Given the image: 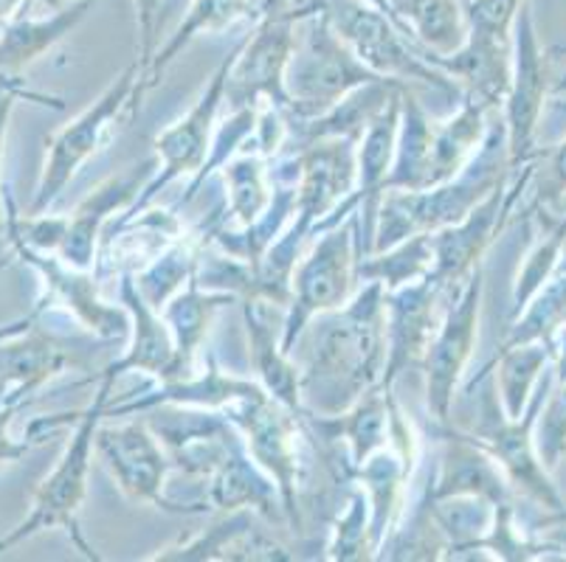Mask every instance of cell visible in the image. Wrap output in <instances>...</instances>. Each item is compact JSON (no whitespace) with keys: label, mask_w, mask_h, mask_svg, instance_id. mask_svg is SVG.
I'll return each instance as SVG.
<instances>
[{"label":"cell","mask_w":566,"mask_h":562,"mask_svg":"<svg viewBox=\"0 0 566 562\" xmlns=\"http://www.w3.org/2000/svg\"><path fill=\"white\" fill-rule=\"evenodd\" d=\"M384 287H358L342 309L318 316L302 371L305 414H342L367 391L380 389L386 365Z\"/></svg>","instance_id":"cell-1"},{"label":"cell","mask_w":566,"mask_h":562,"mask_svg":"<svg viewBox=\"0 0 566 562\" xmlns=\"http://www.w3.org/2000/svg\"><path fill=\"white\" fill-rule=\"evenodd\" d=\"M113 389H116L113 380H99L94 402L87 409L74 411V414L40 416V420H34L29 425L25 439L32 442L45 439L49 433L60 431V427H69L71 422H74V431H71L69 445H65L63 456H60L54 470L34 489L32 507H29L25 518L0 538V551L14 549V545L25 543V540L38 538V534L65 532L85 560H99V554L91 549V543L82 534L80 512L85 507L91 464H94L96 456V431L107 420L105 411L107 402L113 400Z\"/></svg>","instance_id":"cell-2"},{"label":"cell","mask_w":566,"mask_h":562,"mask_svg":"<svg viewBox=\"0 0 566 562\" xmlns=\"http://www.w3.org/2000/svg\"><path fill=\"white\" fill-rule=\"evenodd\" d=\"M513 172L516 169L507 158V136L499 118V121H491L485 144L457 178L431 185V189H420V192H386L380 198L373 251H384L415 234H431V231L460 223L496 185L507 183Z\"/></svg>","instance_id":"cell-3"},{"label":"cell","mask_w":566,"mask_h":562,"mask_svg":"<svg viewBox=\"0 0 566 562\" xmlns=\"http://www.w3.org/2000/svg\"><path fill=\"white\" fill-rule=\"evenodd\" d=\"M384 79L369 71L355 51L338 38L331 18L324 14L322 3L313 0V9L300 20L296 29V49L285 74L287 116L291 121H311V118L331 113L342 99L358 87Z\"/></svg>","instance_id":"cell-4"},{"label":"cell","mask_w":566,"mask_h":562,"mask_svg":"<svg viewBox=\"0 0 566 562\" xmlns=\"http://www.w3.org/2000/svg\"><path fill=\"white\" fill-rule=\"evenodd\" d=\"M364 256L361 220L349 214L344 223L322 231L316 245L293 271L291 301L282 318V349L296 352L302 335L324 312L342 309L358 293V262Z\"/></svg>","instance_id":"cell-5"},{"label":"cell","mask_w":566,"mask_h":562,"mask_svg":"<svg viewBox=\"0 0 566 562\" xmlns=\"http://www.w3.org/2000/svg\"><path fill=\"white\" fill-rule=\"evenodd\" d=\"M138 85H142V65L136 60L105 87V93L94 105L85 107L74 121L65 124L63 130L54 132L45 141L43 172H40L32 205H29L25 214H45V211H51V205L60 200V194L76 178V172L105 147L113 127H116V121H122L125 110H138V105H142L138 102L142 99Z\"/></svg>","instance_id":"cell-6"},{"label":"cell","mask_w":566,"mask_h":562,"mask_svg":"<svg viewBox=\"0 0 566 562\" xmlns=\"http://www.w3.org/2000/svg\"><path fill=\"white\" fill-rule=\"evenodd\" d=\"M313 9V0H268L265 12L256 20L254 31L237 45L226 82V105L256 107L262 102L280 105L287 110L285 74L296 49L300 20Z\"/></svg>","instance_id":"cell-7"},{"label":"cell","mask_w":566,"mask_h":562,"mask_svg":"<svg viewBox=\"0 0 566 562\" xmlns=\"http://www.w3.org/2000/svg\"><path fill=\"white\" fill-rule=\"evenodd\" d=\"M324 14L331 18L338 38L355 51V56L384 79L423 82L449 96H460V85L451 76L434 68L417 49L415 40L386 12L367 0H318Z\"/></svg>","instance_id":"cell-8"},{"label":"cell","mask_w":566,"mask_h":562,"mask_svg":"<svg viewBox=\"0 0 566 562\" xmlns=\"http://www.w3.org/2000/svg\"><path fill=\"white\" fill-rule=\"evenodd\" d=\"M237 45L223 56V62H220L218 71L212 74V79L206 82L198 102H195L172 127H167V130L158 132V136L153 138V149H156L158 161L156 172H153L150 183L144 185V192L138 194L136 203L118 216L116 225H125L130 223V220H136L138 214H144V211L156 203L158 194H161L167 185H172L175 180L200 172V167H203L206 158H209V149H212L220 110H223L226 105V82H229L231 62H234L237 56ZM116 225H113V229H116Z\"/></svg>","instance_id":"cell-9"},{"label":"cell","mask_w":566,"mask_h":562,"mask_svg":"<svg viewBox=\"0 0 566 562\" xmlns=\"http://www.w3.org/2000/svg\"><path fill=\"white\" fill-rule=\"evenodd\" d=\"M549 389H553V378H544L518 420H511V416L504 414L502 402L493 394L496 389L488 391L482 396L480 427L468 433L476 445H482L496 458L511 487L533 503H538L544 512L564 507V498L555 489L549 470L544 467L538 450H535V420H538V411H542Z\"/></svg>","instance_id":"cell-10"},{"label":"cell","mask_w":566,"mask_h":562,"mask_svg":"<svg viewBox=\"0 0 566 562\" xmlns=\"http://www.w3.org/2000/svg\"><path fill=\"white\" fill-rule=\"evenodd\" d=\"M226 420L237 427L249 456L260 464L268 476L274 478L276 489L285 503L287 523L302 529V450L300 433L305 431V416L287 411L274 396L260 394L251 400L237 402L234 409L226 411Z\"/></svg>","instance_id":"cell-11"},{"label":"cell","mask_w":566,"mask_h":562,"mask_svg":"<svg viewBox=\"0 0 566 562\" xmlns=\"http://www.w3.org/2000/svg\"><path fill=\"white\" fill-rule=\"evenodd\" d=\"M482 265L471 276L457 285L454 298L442 309L440 327L431 338L423 358L426 378V409L437 425H451V409L460 389V380L465 374L468 363L473 358V347L480 338V316H482Z\"/></svg>","instance_id":"cell-12"},{"label":"cell","mask_w":566,"mask_h":562,"mask_svg":"<svg viewBox=\"0 0 566 562\" xmlns=\"http://www.w3.org/2000/svg\"><path fill=\"white\" fill-rule=\"evenodd\" d=\"M94 447L99 464L127 501L150 503L167 515H203L209 509L181 507L164 495L172 462H169L167 447L147 420H130L125 425L102 422Z\"/></svg>","instance_id":"cell-13"},{"label":"cell","mask_w":566,"mask_h":562,"mask_svg":"<svg viewBox=\"0 0 566 562\" xmlns=\"http://www.w3.org/2000/svg\"><path fill=\"white\" fill-rule=\"evenodd\" d=\"M533 163H524L516 169V180L496 185L480 205H473L471 214H465L460 223L446 225L440 231H431V247H434V267H431L429 278L440 287L442 293L454 290L462 285L476 267L482 265L488 247L504 229V223L511 220L516 211L518 198L530 189L533 180Z\"/></svg>","instance_id":"cell-14"},{"label":"cell","mask_w":566,"mask_h":562,"mask_svg":"<svg viewBox=\"0 0 566 562\" xmlns=\"http://www.w3.org/2000/svg\"><path fill=\"white\" fill-rule=\"evenodd\" d=\"M553 93L547 54H544L530 7H524L513 29V74L502 102V124L507 136V158L513 169L535 161V132L542 124L544 105Z\"/></svg>","instance_id":"cell-15"},{"label":"cell","mask_w":566,"mask_h":562,"mask_svg":"<svg viewBox=\"0 0 566 562\" xmlns=\"http://www.w3.org/2000/svg\"><path fill=\"white\" fill-rule=\"evenodd\" d=\"M9 245L40 276L45 301L69 309L94 338L113 343V340H125L130 335V316H127L125 304H111L102 298V282L94 271L71 267L56 254H43L23 242H9Z\"/></svg>","instance_id":"cell-16"},{"label":"cell","mask_w":566,"mask_h":562,"mask_svg":"<svg viewBox=\"0 0 566 562\" xmlns=\"http://www.w3.org/2000/svg\"><path fill=\"white\" fill-rule=\"evenodd\" d=\"M296 216L293 229L316 236L324 220L355 192L358 183V141L353 138H322L302 144L296 152Z\"/></svg>","instance_id":"cell-17"},{"label":"cell","mask_w":566,"mask_h":562,"mask_svg":"<svg viewBox=\"0 0 566 562\" xmlns=\"http://www.w3.org/2000/svg\"><path fill=\"white\" fill-rule=\"evenodd\" d=\"M446 293L429 276L398 290L384 293L386 307V365L380 389L392 391L403 371L423 365L426 349L440 327V301Z\"/></svg>","instance_id":"cell-18"},{"label":"cell","mask_w":566,"mask_h":562,"mask_svg":"<svg viewBox=\"0 0 566 562\" xmlns=\"http://www.w3.org/2000/svg\"><path fill=\"white\" fill-rule=\"evenodd\" d=\"M437 431H440V456L426 481L431 498L434 501L480 498L493 507H511L516 489L511 487L496 458L476 445L468 433L454 431L451 425H437Z\"/></svg>","instance_id":"cell-19"},{"label":"cell","mask_w":566,"mask_h":562,"mask_svg":"<svg viewBox=\"0 0 566 562\" xmlns=\"http://www.w3.org/2000/svg\"><path fill=\"white\" fill-rule=\"evenodd\" d=\"M156 167L158 161L150 158V161L127 167L125 172L102 180L94 192L80 200V205L65 216V236L56 256L69 262L71 267L94 271L102 234H105L111 216L118 214V211H127L136 203L138 194L144 192V185L150 183Z\"/></svg>","instance_id":"cell-20"},{"label":"cell","mask_w":566,"mask_h":562,"mask_svg":"<svg viewBox=\"0 0 566 562\" xmlns=\"http://www.w3.org/2000/svg\"><path fill=\"white\" fill-rule=\"evenodd\" d=\"M169 420H150L153 431L164 442L172 462V470H184L187 476L209 478L220 464L243 445L237 427L223 414L200 409H175Z\"/></svg>","instance_id":"cell-21"},{"label":"cell","mask_w":566,"mask_h":562,"mask_svg":"<svg viewBox=\"0 0 566 562\" xmlns=\"http://www.w3.org/2000/svg\"><path fill=\"white\" fill-rule=\"evenodd\" d=\"M76 349L34 324L29 332L0 343V400L20 411L51 380L63 378L69 369H80Z\"/></svg>","instance_id":"cell-22"},{"label":"cell","mask_w":566,"mask_h":562,"mask_svg":"<svg viewBox=\"0 0 566 562\" xmlns=\"http://www.w3.org/2000/svg\"><path fill=\"white\" fill-rule=\"evenodd\" d=\"M118 301L125 304L127 316H130V335H127V347L122 352V358L107 363L102 371L91 374V383H99V380H113L125 374H150L158 383L169 378L175 363V340L169 332L164 316L153 307L147 298L138 293L136 278L133 273H122L118 276Z\"/></svg>","instance_id":"cell-23"},{"label":"cell","mask_w":566,"mask_h":562,"mask_svg":"<svg viewBox=\"0 0 566 562\" xmlns=\"http://www.w3.org/2000/svg\"><path fill=\"white\" fill-rule=\"evenodd\" d=\"M265 394L256 380L237 378L229 374L218 365V360L209 358L206 371H195L189 378L169 380V383H158V389H153L150 394L130 396L125 402H107L105 416H125V414H150L156 409H200V411H214V414H226L229 409H234L237 402L251 400V396Z\"/></svg>","instance_id":"cell-24"},{"label":"cell","mask_w":566,"mask_h":562,"mask_svg":"<svg viewBox=\"0 0 566 562\" xmlns=\"http://www.w3.org/2000/svg\"><path fill=\"white\" fill-rule=\"evenodd\" d=\"M389 405H392V391L373 389L358 396L342 414H305V425L313 433H322V439L327 445H342L347 450L344 476L349 478L355 467H361L375 453L389 447V433H392Z\"/></svg>","instance_id":"cell-25"},{"label":"cell","mask_w":566,"mask_h":562,"mask_svg":"<svg viewBox=\"0 0 566 562\" xmlns=\"http://www.w3.org/2000/svg\"><path fill=\"white\" fill-rule=\"evenodd\" d=\"M274 304L262 298H243L245 335H249L251 363L256 371V383L282 402L296 416H305V400H302V371L282 349V327L274 329L271 321Z\"/></svg>","instance_id":"cell-26"},{"label":"cell","mask_w":566,"mask_h":562,"mask_svg":"<svg viewBox=\"0 0 566 562\" xmlns=\"http://www.w3.org/2000/svg\"><path fill=\"white\" fill-rule=\"evenodd\" d=\"M99 0H71L51 14H23L0 31V79H18L20 71L63 43L71 31L94 12Z\"/></svg>","instance_id":"cell-27"},{"label":"cell","mask_w":566,"mask_h":562,"mask_svg":"<svg viewBox=\"0 0 566 562\" xmlns=\"http://www.w3.org/2000/svg\"><path fill=\"white\" fill-rule=\"evenodd\" d=\"M426 60L451 76L457 85L465 87L468 96H476L496 110L502 107L513 74V40H496L468 31V40L460 51L449 56L426 54Z\"/></svg>","instance_id":"cell-28"},{"label":"cell","mask_w":566,"mask_h":562,"mask_svg":"<svg viewBox=\"0 0 566 562\" xmlns=\"http://www.w3.org/2000/svg\"><path fill=\"white\" fill-rule=\"evenodd\" d=\"M231 301H237V296H231V293L206 290L200 285L198 271H195V276L189 278L181 293H175L169 298L167 307L161 309V316L175 340V363L164 383L195 374V360H198L200 347H203L206 335H209V327H212L218 309H223Z\"/></svg>","instance_id":"cell-29"},{"label":"cell","mask_w":566,"mask_h":562,"mask_svg":"<svg viewBox=\"0 0 566 562\" xmlns=\"http://www.w3.org/2000/svg\"><path fill=\"white\" fill-rule=\"evenodd\" d=\"M206 503L220 512H237V509H251L268 520L285 518V503L276 489L274 478L262 470L260 464L249 456L245 445L237 447L212 476L206 478Z\"/></svg>","instance_id":"cell-30"},{"label":"cell","mask_w":566,"mask_h":562,"mask_svg":"<svg viewBox=\"0 0 566 562\" xmlns=\"http://www.w3.org/2000/svg\"><path fill=\"white\" fill-rule=\"evenodd\" d=\"M268 0H192L189 9L184 12L181 23L167 38V43L158 45L156 56L150 60V65L144 68L142 85L138 93H147L158 85V79L164 76V71L172 65L181 51L187 45H192L195 40L203 38V34H218V31L231 29L240 20H260V14L265 12Z\"/></svg>","instance_id":"cell-31"},{"label":"cell","mask_w":566,"mask_h":562,"mask_svg":"<svg viewBox=\"0 0 566 562\" xmlns=\"http://www.w3.org/2000/svg\"><path fill=\"white\" fill-rule=\"evenodd\" d=\"M493 110L496 107L465 93V99L457 107L454 116H449L440 124L434 121L429 189L457 178L473 161V155L480 152V147L488 138V130H491V118L488 116Z\"/></svg>","instance_id":"cell-32"},{"label":"cell","mask_w":566,"mask_h":562,"mask_svg":"<svg viewBox=\"0 0 566 562\" xmlns=\"http://www.w3.org/2000/svg\"><path fill=\"white\" fill-rule=\"evenodd\" d=\"M389 9L423 56H449L465 45L468 20L460 0H389Z\"/></svg>","instance_id":"cell-33"},{"label":"cell","mask_w":566,"mask_h":562,"mask_svg":"<svg viewBox=\"0 0 566 562\" xmlns=\"http://www.w3.org/2000/svg\"><path fill=\"white\" fill-rule=\"evenodd\" d=\"M431 138H434V121L420 105L415 93L403 85V102H400V127L398 147H395L392 172L386 178V192H420L429 189L431 178Z\"/></svg>","instance_id":"cell-34"},{"label":"cell","mask_w":566,"mask_h":562,"mask_svg":"<svg viewBox=\"0 0 566 562\" xmlns=\"http://www.w3.org/2000/svg\"><path fill=\"white\" fill-rule=\"evenodd\" d=\"M400 85L403 82L395 79L369 82V85L349 93L347 99L338 102L331 113L311 118V121H291V136L296 132V141L300 144L322 141V138H353V141H361L369 124L380 116V110L389 105V99H392Z\"/></svg>","instance_id":"cell-35"},{"label":"cell","mask_w":566,"mask_h":562,"mask_svg":"<svg viewBox=\"0 0 566 562\" xmlns=\"http://www.w3.org/2000/svg\"><path fill=\"white\" fill-rule=\"evenodd\" d=\"M226 180V220L237 231L249 229L265 214L274 198V178L268 169L265 155L240 152L223 169Z\"/></svg>","instance_id":"cell-36"},{"label":"cell","mask_w":566,"mask_h":562,"mask_svg":"<svg viewBox=\"0 0 566 562\" xmlns=\"http://www.w3.org/2000/svg\"><path fill=\"white\" fill-rule=\"evenodd\" d=\"M553 360L549 343H518V347H499L496 354V396L502 411L511 420H518L542 383V371Z\"/></svg>","instance_id":"cell-37"},{"label":"cell","mask_w":566,"mask_h":562,"mask_svg":"<svg viewBox=\"0 0 566 562\" xmlns=\"http://www.w3.org/2000/svg\"><path fill=\"white\" fill-rule=\"evenodd\" d=\"M200 251H203V240L200 236H178L172 245H167L156 259H150L142 271L133 273L136 287L153 307L161 312L167 307L169 298L175 293H181L187 287L189 278L195 276L200 262Z\"/></svg>","instance_id":"cell-38"},{"label":"cell","mask_w":566,"mask_h":562,"mask_svg":"<svg viewBox=\"0 0 566 562\" xmlns=\"http://www.w3.org/2000/svg\"><path fill=\"white\" fill-rule=\"evenodd\" d=\"M431 267H434L431 234H415L409 240L398 242V245L361 256L358 278H361V285L373 282V285H380L384 290H398V287L429 276Z\"/></svg>","instance_id":"cell-39"},{"label":"cell","mask_w":566,"mask_h":562,"mask_svg":"<svg viewBox=\"0 0 566 562\" xmlns=\"http://www.w3.org/2000/svg\"><path fill=\"white\" fill-rule=\"evenodd\" d=\"M254 515L251 509H237L226 512V518L214 520L209 529H203L195 538L181 540L169 549L153 554V562H234V549L249 529H254Z\"/></svg>","instance_id":"cell-40"},{"label":"cell","mask_w":566,"mask_h":562,"mask_svg":"<svg viewBox=\"0 0 566 562\" xmlns=\"http://www.w3.org/2000/svg\"><path fill=\"white\" fill-rule=\"evenodd\" d=\"M566 324V273H555L542 290L527 301V307L516 316L502 347H518V343H549L560 327Z\"/></svg>","instance_id":"cell-41"},{"label":"cell","mask_w":566,"mask_h":562,"mask_svg":"<svg viewBox=\"0 0 566 562\" xmlns=\"http://www.w3.org/2000/svg\"><path fill=\"white\" fill-rule=\"evenodd\" d=\"M327 560L333 562H364L378 560V549L373 540V512L364 489H353L344 512L333 520L331 540H327Z\"/></svg>","instance_id":"cell-42"},{"label":"cell","mask_w":566,"mask_h":562,"mask_svg":"<svg viewBox=\"0 0 566 562\" xmlns=\"http://www.w3.org/2000/svg\"><path fill=\"white\" fill-rule=\"evenodd\" d=\"M566 242V214L558 220H547L542 236L535 240L533 251L527 254L524 265L518 267L516 282H513V316H518L527 307L530 298L547 285L558 271L560 254Z\"/></svg>","instance_id":"cell-43"},{"label":"cell","mask_w":566,"mask_h":562,"mask_svg":"<svg viewBox=\"0 0 566 562\" xmlns=\"http://www.w3.org/2000/svg\"><path fill=\"white\" fill-rule=\"evenodd\" d=\"M256 116H260V105L237 107V110L226 113V118L218 124V130H214L209 158H206L200 172L192 178V183L187 185V194L181 198V205L192 203V200L198 198L200 189H203L206 180L212 178L214 172H220V169H223L234 155L243 152L245 144L251 141V136H254L256 130Z\"/></svg>","instance_id":"cell-44"},{"label":"cell","mask_w":566,"mask_h":562,"mask_svg":"<svg viewBox=\"0 0 566 562\" xmlns=\"http://www.w3.org/2000/svg\"><path fill=\"white\" fill-rule=\"evenodd\" d=\"M535 450L542 456L544 467L555 470L566 456V383L549 389L538 420H535Z\"/></svg>","instance_id":"cell-45"},{"label":"cell","mask_w":566,"mask_h":562,"mask_svg":"<svg viewBox=\"0 0 566 562\" xmlns=\"http://www.w3.org/2000/svg\"><path fill=\"white\" fill-rule=\"evenodd\" d=\"M18 99H29L38 102V105L43 107L65 110V102L56 99V96L29 91V87H23L20 79H0V167H3V155H7V132ZM0 174H3V169H0ZM3 192H7V189H3V178H0V267H7V259H3V242H7V205H3Z\"/></svg>","instance_id":"cell-46"},{"label":"cell","mask_w":566,"mask_h":562,"mask_svg":"<svg viewBox=\"0 0 566 562\" xmlns=\"http://www.w3.org/2000/svg\"><path fill=\"white\" fill-rule=\"evenodd\" d=\"M533 209L549 211L566 198V138L553 149H538L533 163Z\"/></svg>","instance_id":"cell-47"},{"label":"cell","mask_w":566,"mask_h":562,"mask_svg":"<svg viewBox=\"0 0 566 562\" xmlns=\"http://www.w3.org/2000/svg\"><path fill=\"white\" fill-rule=\"evenodd\" d=\"M524 7H527V0H468V31L496 40H513L516 18Z\"/></svg>","instance_id":"cell-48"},{"label":"cell","mask_w":566,"mask_h":562,"mask_svg":"<svg viewBox=\"0 0 566 562\" xmlns=\"http://www.w3.org/2000/svg\"><path fill=\"white\" fill-rule=\"evenodd\" d=\"M136 7V29H138V65L144 68L150 65V60L158 51V25H161V9L164 0H133Z\"/></svg>","instance_id":"cell-49"},{"label":"cell","mask_w":566,"mask_h":562,"mask_svg":"<svg viewBox=\"0 0 566 562\" xmlns=\"http://www.w3.org/2000/svg\"><path fill=\"white\" fill-rule=\"evenodd\" d=\"M14 414H18V411L9 409L7 402L0 400V467H3V464L20 462V458L32 450V445H34L32 439L20 442V439H14L12 433H9V425H12Z\"/></svg>","instance_id":"cell-50"},{"label":"cell","mask_w":566,"mask_h":562,"mask_svg":"<svg viewBox=\"0 0 566 562\" xmlns=\"http://www.w3.org/2000/svg\"><path fill=\"white\" fill-rule=\"evenodd\" d=\"M38 3L56 9L71 3V0H0V29H3L7 23H12V20L23 18V12H29V9L38 7Z\"/></svg>","instance_id":"cell-51"},{"label":"cell","mask_w":566,"mask_h":562,"mask_svg":"<svg viewBox=\"0 0 566 562\" xmlns=\"http://www.w3.org/2000/svg\"><path fill=\"white\" fill-rule=\"evenodd\" d=\"M45 309H49V301H45V298H40V301L34 304V307L29 309V312H25V316H20L18 321L3 324V327H0V343H3V340H9V338H14V335L29 332V329H32L34 324L40 321V316H43Z\"/></svg>","instance_id":"cell-52"},{"label":"cell","mask_w":566,"mask_h":562,"mask_svg":"<svg viewBox=\"0 0 566 562\" xmlns=\"http://www.w3.org/2000/svg\"><path fill=\"white\" fill-rule=\"evenodd\" d=\"M553 360H555V380L566 383V324L553 338Z\"/></svg>","instance_id":"cell-53"},{"label":"cell","mask_w":566,"mask_h":562,"mask_svg":"<svg viewBox=\"0 0 566 562\" xmlns=\"http://www.w3.org/2000/svg\"><path fill=\"white\" fill-rule=\"evenodd\" d=\"M542 529H566V503L553 512H544L542 518L535 520L533 532H542Z\"/></svg>","instance_id":"cell-54"},{"label":"cell","mask_w":566,"mask_h":562,"mask_svg":"<svg viewBox=\"0 0 566 562\" xmlns=\"http://www.w3.org/2000/svg\"><path fill=\"white\" fill-rule=\"evenodd\" d=\"M558 51H564V54H566V45H560ZM564 93H566V74L560 76V79L553 85V96H564Z\"/></svg>","instance_id":"cell-55"},{"label":"cell","mask_w":566,"mask_h":562,"mask_svg":"<svg viewBox=\"0 0 566 562\" xmlns=\"http://www.w3.org/2000/svg\"><path fill=\"white\" fill-rule=\"evenodd\" d=\"M367 3H373V7H378L380 12H386L389 18H392V9H389V0H367Z\"/></svg>","instance_id":"cell-56"},{"label":"cell","mask_w":566,"mask_h":562,"mask_svg":"<svg viewBox=\"0 0 566 562\" xmlns=\"http://www.w3.org/2000/svg\"><path fill=\"white\" fill-rule=\"evenodd\" d=\"M555 273H566V242H564V254H560V262H558V271Z\"/></svg>","instance_id":"cell-57"},{"label":"cell","mask_w":566,"mask_h":562,"mask_svg":"<svg viewBox=\"0 0 566 562\" xmlns=\"http://www.w3.org/2000/svg\"><path fill=\"white\" fill-rule=\"evenodd\" d=\"M305 3H311V0H305Z\"/></svg>","instance_id":"cell-58"}]
</instances>
